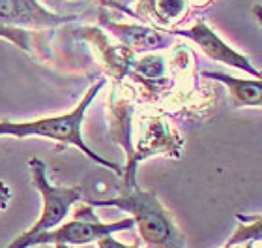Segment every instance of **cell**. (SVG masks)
Here are the masks:
<instances>
[{
	"label": "cell",
	"mask_w": 262,
	"mask_h": 248,
	"mask_svg": "<svg viewBox=\"0 0 262 248\" xmlns=\"http://www.w3.org/2000/svg\"><path fill=\"white\" fill-rule=\"evenodd\" d=\"M84 203L90 207H116L120 211L129 213L139 237L142 243L150 248H184L186 246V235L176 226L174 218L163 203L158 199L156 192L142 190L137 186V182L124 184L120 194L116 198L107 199H84Z\"/></svg>",
	"instance_id": "1"
},
{
	"label": "cell",
	"mask_w": 262,
	"mask_h": 248,
	"mask_svg": "<svg viewBox=\"0 0 262 248\" xmlns=\"http://www.w3.org/2000/svg\"><path fill=\"white\" fill-rule=\"evenodd\" d=\"M105 79H99L98 83H94L92 87L88 88V92L82 96V100L73 107V111L64 113V115L56 117H43V119H36L30 122H11V121H0V136H13V138H30V136H38V138L53 139L62 145H71L77 147L82 155L88 156L90 160L96 164L103 165L107 169H111L116 175H124V169L115 162H109L107 158L99 156L98 152H94L82 138V121H84V113L90 107L92 100L96 98V94L103 88Z\"/></svg>",
	"instance_id": "2"
},
{
	"label": "cell",
	"mask_w": 262,
	"mask_h": 248,
	"mask_svg": "<svg viewBox=\"0 0 262 248\" xmlns=\"http://www.w3.org/2000/svg\"><path fill=\"white\" fill-rule=\"evenodd\" d=\"M131 227H135L133 218H122L118 222H101L92 211L88 203L81 205L75 209V218L66 224L47 230V232L39 233L36 237L25 243L23 248H34V246H82V244H90L99 241L105 235H115L118 232H127Z\"/></svg>",
	"instance_id": "3"
},
{
	"label": "cell",
	"mask_w": 262,
	"mask_h": 248,
	"mask_svg": "<svg viewBox=\"0 0 262 248\" xmlns=\"http://www.w3.org/2000/svg\"><path fill=\"white\" fill-rule=\"evenodd\" d=\"M30 173H32V182L34 186L38 188L43 199V211L36 224H34L28 232L21 233L17 239H13L6 248H23L27 241H30L32 237L39 235V233L53 230V227L60 226L66 220V216L70 213V209L75 203L82 201V188L73 186V188H58L53 186L47 181V167L39 158H32L28 162Z\"/></svg>",
	"instance_id": "4"
},
{
	"label": "cell",
	"mask_w": 262,
	"mask_h": 248,
	"mask_svg": "<svg viewBox=\"0 0 262 248\" xmlns=\"http://www.w3.org/2000/svg\"><path fill=\"white\" fill-rule=\"evenodd\" d=\"M184 145V139L180 133L172 130L169 122H165L161 117H152L144 121V132L142 138H139V145L133 147V160L124 167V184H131L135 181L137 164L148 156L165 155L172 158H180V150Z\"/></svg>",
	"instance_id": "5"
},
{
	"label": "cell",
	"mask_w": 262,
	"mask_h": 248,
	"mask_svg": "<svg viewBox=\"0 0 262 248\" xmlns=\"http://www.w3.org/2000/svg\"><path fill=\"white\" fill-rule=\"evenodd\" d=\"M174 34L191 40L193 44L199 45V49H201L208 59H212V61L227 64V66H232V68H236V70H242L244 73H249L251 78H262V72L253 66L251 61H249L246 55L238 53L234 47H230L227 42H223V40L215 34V30L208 27L204 21H196L191 28L176 30Z\"/></svg>",
	"instance_id": "6"
},
{
	"label": "cell",
	"mask_w": 262,
	"mask_h": 248,
	"mask_svg": "<svg viewBox=\"0 0 262 248\" xmlns=\"http://www.w3.org/2000/svg\"><path fill=\"white\" fill-rule=\"evenodd\" d=\"M70 19L71 17H58L56 13H51L36 0H0V25L51 27Z\"/></svg>",
	"instance_id": "7"
},
{
	"label": "cell",
	"mask_w": 262,
	"mask_h": 248,
	"mask_svg": "<svg viewBox=\"0 0 262 248\" xmlns=\"http://www.w3.org/2000/svg\"><path fill=\"white\" fill-rule=\"evenodd\" d=\"M202 78L225 85L230 104L234 107H260L262 109V78L242 79L223 72H202Z\"/></svg>",
	"instance_id": "8"
},
{
	"label": "cell",
	"mask_w": 262,
	"mask_h": 248,
	"mask_svg": "<svg viewBox=\"0 0 262 248\" xmlns=\"http://www.w3.org/2000/svg\"><path fill=\"white\" fill-rule=\"evenodd\" d=\"M111 136H113V141L120 145L122 149L126 150L127 156V164H131L133 160V138H131V113H133V107H131V102L118 94V90H113L111 94Z\"/></svg>",
	"instance_id": "9"
},
{
	"label": "cell",
	"mask_w": 262,
	"mask_h": 248,
	"mask_svg": "<svg viewBox=\"0 0 262 248\" xmlns=\"http://www.w3.org/2000/svg\"><path fill=\"white\" fill-rule=\"evenodd\" d=\"M189 0H141L137 13L142 19H150L163 27H172L182 19H186Z\"/></svg>",
	"instance_id": "10"
},
{
	"label": "cell",
	"mask_w": 262,
	"mask_h": 248,
	"mask_svg": "<svg viewBox=\"0 0 262 248\" xmlns=\"http://www.w3.org/2000/svg\"><path fill=\"white\" fill-rule=\"evenodd\" d=\"M240 226L223 248H262V215H236Z\"/></svg>",
	"instance_id": "11"
},
{
	"label": "cell",
	"mask_w": 262,
	"mask_h": 248,
	"mask_svg": "<svg viewBox=\"0 0 262 248\" xmlns=\"http://www.w3.org/2000/svg\"><path fill=\"white\" fill-rule=\"evenodd\" d=\"M111 28L115 30L116 36H120L135 49H158L165 45L163 36H159L156 30H150V28L129 27V25H111Z\"/></svg>",
	"instance_id": "12"
},
{
	"label": "cell",
	"mask_w": 262,
	"mask_h": 248,
	"mask_svg": "<svg viewBox=\"0 0 262 248\" xmlns=\"http://www.w3.org/2000/svg\"><path fill=\"white\" fill-rule=\"evenodd\" d=\"M98 248H139V244H124L120 241H116L113 235H105L99 241H96Z\"/></svg>",
	"instance_id": "13"
},
{
	"label": "cell",
	"mask_w": 262,
	"mask_h": 248,
	"mask_svg": "<svg viewBox=\"0 0 262 248\" xmlns=\"http://www.w3.org/2000/svg\"><path fill=\"white\" fill-rule=\"evenodd\" d=\"M11 198V192H10V188L6 186L4 182L0 181V211L6 209V205H8V201H10Z\"/></svg>",
	"instance_id": "14"
},
{
	"label": "cell",
	"mask_w": 262,
	"mask_h": 248,
	"mask_svg": "<svg viewBox=\"0 0 262 248\" xmlns=\"http://www.w3.org/2000/svg\"><path fill=\"white\" fill-rule=\"evenodd\" d=\"M253 15H255V19H257V23L262 27V6H253Z\"/></svg>",
	"instance_id": "15"
},
{
	"label": "cell",
	"mask_w": 262,
	"mask_h": 248,
	"mask_svg": "<svg viewBox=\"0 0 262 248\" xmlns=\"http://www.w3.org/2000/svg\"><path fill=\"white\" fill-rule=\"evenodd\" d=\"M212 0H189V4H196V6H206L210 4Z\"/></svg>",
	"instance_id": "16"
},
{
	"label": "cell",
	"mask_w": 262,
	"mask_h": 248,
	"mask_svg": "<svg viewBox=\"0 0 262 248\" xmlns=\"http://www.w3.org/2000/svg\"><path fill=\"white\" fill-rule=\"evenodd\" d=\"M55 248H68V246H55Z\"/></svg>",
	"instance_id": "17"
}]
</instances>
